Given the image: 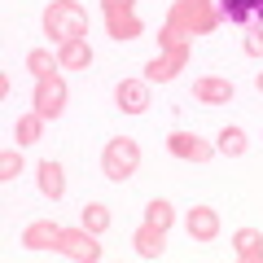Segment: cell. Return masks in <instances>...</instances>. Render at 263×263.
I'll return each mask as SVG.
<instances>
[{
	"mask_svg": "<svg viewBox=\"0 0 263 263\" xmlns=\"http://www.w3.org/2000/svg\"><path fill=\"white\" fill-rule=\"evenodd\" d=\"M18 171H22V154L18 149H5V154H0V180H18Z\"/></svg>",
	"mask_w": 263,
	"mask_h": 263,
	"instance_id": "44dd1931",
	"label": "cell"
},
{
	"mask_svg": "<svg viewBox=\"0 0 263 263\" xmlns=\"http://www.w3.org/2000/svg\"><path fill=\"white\" fill-rule=\"evenodd\" d=\"M79 224H84L88 233H105V228H110V211H105L101 202H88V206H84V219H79Z\"/></svg>",
	"mask_w": 263,
	"mask_h": 263,
	"instance_id": "d6986e66",
	"label": "cell"
},
{
	"mask_svg": "<svg viewBox=\"0 0 263 263\" xmlns=\"http://www.w3.org/2000/svg\"><path fill=\"white\" fill-rule=\"evenodd\" d=\"M114 97H119V110L123 114H145V110H149V88H145L141 79H123Z\"/></svg>",
	"mask_w": 263,
	"mask_h": 263,
	"instance_id": "5b68a950",
	"label": "cell"
},
{
	"mask_svg": "<svg viewBox=\"0 0 263 263\" xmlns=\"http://www.w3.org/2000/svg\"><path fill=\"white\" fill-rule=\"evenodd\" d=\"M136 167H141V149H136V141H132V136L110 141V149H105V176H110V180H127Z\"/></svg>",
	"mask_w": 263,
	"mask_h": 263,
	"instance_id": "7a4b0ae2",
	"label": "cell"
},
{
	"mask_svg": "<svg viewBox=\"0 0 263 263\" xmlns=\"http://www.w3.org/2000/svg\"><path fill=\"white\" fill-rule=\"evenodd\" d=\"M189 237L193 241H215L219 237V215L211 206H193L189 211Z\"/></svg>",
	"mask_w": 263,
	"mask_h": 263,
	"instance_id": "8992f818",
	"label": "cell"
},
{
	"mask_svg": "<svg viewBox=\"0 0 263 263\" xmlns=\"http://www.w3.org/2000/svg\"><path fill=\"white\" fill-rule=\"evenodd\" d=\"M246 53H250V57L263 53V31H250V40H246Z\"/></svg>",
	"mask_w": 263,
	"mask_h": 263,
	"instance_id": "7402d4cb",
	"label": "cell"
},
{
	"mask_svg": "<svg viewBox=\"0 0 263 263\" xmlns=\"http://www.w3.org/2000/svg\"><path fill=\"white\" fill-rule=\"evenodd\" d=\"M259 92H263V75H259Z\"/></svg>",
	"mask_w": 263,
	"mask_h": 263,
	"instance_id": "603a6c76",
	"label": "cell"
},
{
	"mask_svg": "<svg viewBox=\"0 0 263 263\" xmlns=\"http://www.w3.org/2000/svg\"><path fill=\"white\" fill-rule=\"evenodd\" d=\"M57 66H62V62H57V57L48 53V48H31V53H27V70H35V79L53 75Z\"/></svg>",
	"mask_w": 263,
	"mask_h": 263,
	"instance_id": "e0dca14e",
	"label": "cell"
},
{
	"mask_svg": "<svg viewBox=\"0 0 263 263\" xmlns=\"http://www.w3.org/2000/svg\"><path fill=\"white\" fill-rule=\"evenodd\" d=\"M167 149L176 154V158H193V162H206L211 158V145L202 141V136H193V132H171Z\"/></svg>",
	"mask_w": 263,
	"mask_h": 263,
	"instance_id": "277c9868",
	"label": "cell"
},
{
	"mask_svg": "<svg viewBox=\"0 0 263 263\" xmlns=\"http://www.w3.org/2000/svg\"><path fill=\"white\" fill-rule=\"evenodd\" d=\"M40 127H44V114H22V119L13 123L18 145H35V141H40Z\"/></svg>",
	"mask_w": 263,
	"mask_h": 263,
	"instance_id": "9a60e30c",
	"label": "cell"
},
{
	"mask_svg": "<svg viewBox=\"0 0 263 263\" xmlns=\"http://www.w3.org/2000/svg\"><path fill=\"white\" fill-rule=\"evenodd\" d=\"M233 246H237V259H246V263H263V233L241 228V233L233 237Z\"/></svg>",
	"mask_w": 263,
	"mask_h": 263,
	"instance_id": "30bf717a",
	"label": "cell"
},
{
	"mask_svg": "<svg viewBox=\"0 0 263 263\" xmlns=\"http://www.w3.org/2000/svg\"><path fill=\"white\" fill-rule=\"evenodd\" d=\"M219 154L241 158V154H246V132L241 127H224V132H219Z\"/></svg>",
	"mask_w": 263,
	"mask_h": 263,
	"instance_id": "ac0fdd59",
	"label": "cell"
},
{
	"mask_svg": "<svg viewBox=\"0 0 263 263\" xmlns=\"http://www.w3.org/2000/svg\"><path fill=\"white\" fill-rule=\"evenodd\" d=\"M228 22H263V0H224Z\"/></svg>",
	"mask_w": 263,
	"mask_h": 263,
	"instance_id": "7c38bea8",
	"label": "cell"
},
{
	"mask_svg": "<svg viewBox=\"0 0 263 263\" xmlns=\"http://www.w3.org/2000/svg\"><path fill=\"white\" fill-rule=\"evenodd\" d=\"M57 250L75 254V259H101V246H97V233H62V241H57Z\"/></svg>",
	"mask_w": 263,
	"mask_h": 263,
	"instance_id": "52a82bcc",
	"label": "cell"
},
{
	"mask_svg": "<svg viewBox=\"0 0 263 263\" xmlns=\"http://www.w3.org/2000/svg\"><path fill=\"white\" fill-rule=\"evenodd\" d=\"M62 241V228L57 224H31L27 233H22V246H31V250H48V246Z\"/></svg>",
	"mask_w": 263,
	"mask_h": 263,
	"instance_id": "8fae6325",
	"label": "cell"
},
{
	"mask_svg": "<svg viewBox=\"0 0 263 263\" xmlns=\"http://www.w3.org/2000/svg\"><path fill=\"white\" fill-rule=\"evenodd\" d=\"M193 97H197V101H206V105H228V101H233V84H228V79H197Z\"/></svg>",
	"mask_w": 263,
	"mask_h": 263,
	"instance_id": "ba28073f",
	"label": "cell"
},
{
	"mask_svg": "<svg viewBox=\"0 0 263 263\" xmlns=\"http://www.w3.org/2000/svg\"><path fill=\"white\" fill-rule=\"evenodd\" d=\"M44 27H48V35L53 40H79V35H88V18H84V9H79L75 0H57L53 9L44 13Z\"/></svg>",
	"mask_w": 263,
	"mask_h": 263,
	"instance_id": "6da1fadb",
	"label": "cell"
},
{
	"mask_svg": "<svg viewBox=\"0 0 263 263\" xmlns=\"http://www.w3.org/2000/svg\"><path fill=\"white\" fill-rule=\"evenodd\" d=\"M145 224H154V228H162V233H167L171 228V202H149V215H145Z\"/></svg>",
	"mask_w": 263,
	"mask_h": 263,
	"instance_id": "ffe728a7",
	"label": "cell"
},
{
	"mask_svg": "<svg viewBox=\"0 0 263 263\" xmlns=\"http://www.w3.org/2000/svg\"><path fill=\"white\" fill-rule=\"evenodd\" d=\"M57 62H62V66H88V62H92L88 35H79V40H66V44H62V53H57Z\"/></svg>",
	"mask_w": 263,
	"mask_h": 263,
	"instance_id": "4fadbf2b",
	"label": "cell"
},
{
	"mask_svg": "<svg viewBox=\"0 0 263 263\" xmlns=\"http://www.w3.org/2000/svg\"><path fill=\"white\" fill-rule=\"evenodd\" d=\"M136 250H141L145 259H158V254H162V228L145 224L141 233H136Z\"/></svg>",
	"mask_w": 263,
	"mask_h": 263,
	"instance_id": "2e32d148",
	"label": "cell"
},
{
	"mask_svg": "<svg viewBox=\"0 0 263 263\" xmlns=\"http://www.w3.org/2000/svg\"><path fill=\"white\" fill-rule=\"evenodd\" d=\"M62 105H66V84H62L57 75H44V79H40V88H35V114L57 119Z\"/></svg>",
	"mask_w": 263,
	"mask_h": 263,
	"instance_id": "3957f363",
	"label": "cell"
},
{
	"mask_svg": "<svg viewBox=\"0 0 263 263\" xmlns=\"http://www.w3.org/2000/svg\"><path fill=\"white\" fill-rule=\"evenodd\" d=\"M40 189H44V197H62V193H66L62 167H57L53 158H44V162H40Z\"/></svg>",
	"mask_w": 263,
	"mask_h": 263,
	"instance_id": "5bb4252c",
	"label": "cell"
},
{
	"mask_svg": "<svg viewBox=\"0 0 263 263\" xmlns=\"http://www.w3.org/2000/svg\"><path fill=\"white\" fill-rule=\"evenodd\" d=\"M105 9H110V27H114V40H136L141 35V27L132 18H119V13L132 9V0H105Z\"/></svg>",
	"mask_w": 263,
	"mask_h": 263,
	"instance_id": "9c48e42d",
	"label": "cell"
}]
</instances>
